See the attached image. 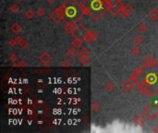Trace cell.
<instances>
[{"label": "cell", "mask_w": 158, "mask_h": 133, "mask_svg": "<svg viewBox=\"0 0 158 133\" xmlns=\"http://www.w3.org/2000/svg\"><path fill=\"white\" fill-rule=\"evenodd\" d=\"M64 16H65V8H64V6H62L50 13V19L57 24L64 19Z\"/></svg>", "instance_id": "1"}, {"label": "cell", "mask_w": 158, "mask_h": 133, "mask_svg": "<svg viewBox=\"0 0 158 133\" xmlns=\"http://www.w3.org/2000/svg\"><path fill=\"white\" fill-rule=\"evenodd\" d=\"M107 8L113 15H118L119 8L122 6V0H107Z\"/></svg>", "instance_id": "2"}, {"label": "cell", "mask_w": 158, "mask_h": 133, "mask_svg": "<svg viewBox=\"0 0 158 133\" xmlns=\"http://www.w3.org/2000/svg\"><path fill=\"white\" fill-rule=\"evenodd\" d=\"M144 114L147 115L150 119H154L158 115V106L152 103L144 108Z\"/></svg>", "instance_id": "3"}, {"label": "cell", "mask_w": 158, "mask_h": 133, "mask_svg": "<svg viewBox=\"0 0 158 133\" xmlns=\"http://www.w3.org/2000/svg\"><path fill=\"white\" fill-rule=\"evenodd\" d=\"M134 11V8L132 7L131 5L130 4H127V5H122L120 8H119V11H118V16H120L121 18H125L127 16H130L132 12Z\"/></svg>", "instance_id": "4"}, {"label": "cell", "mask_w": 158, "mask_h": 133, "mask_svg": "<svg viewBox=\"0 0 158 133\" xmlns=\"http://www.w3.org/2000/svg\"><path fill=\"white\" fill-rule=\"evenodd\" d=\"M83 38L87 43H92L98 38V34L95 31H87Z\"/></svg>", "instance_id": "5"}, {"label": "cell", "mask_w": 158, "mask_h": 133, "mask_svg": "<svg viewBox=\"0 0 158 133\" xmlns=\"http://www.w3.org/2000/svg\"><path fill=\"white\" fill-rule=\"evenodd\" d=\"M39 60L41 61V63H43L44 65L47 66V65H49V63L52 61V56L48 53V52L44 51L40 55Z\"/></svg>", "instance_id": "6"}, {"label": "cell", "mask_w": 158, "mask_h": 133, "mask_svg": "<svg viewBox=\"0 0 158 133\" xmlns=\"http://www.w3.org/2000/svg\"><path fill=\"white\" fill-rule=\"evenodd\" d=\"M121 88H122L123 91L126 92V94H130V92L134 88V82H132V80H130V79H128V80H126V82H124L122 83Z\"/></svg>", "instance_id": "7"}, {"label": "cell", "mask_w": 158, "mask_h": 133, "mask_svg": "<svg viewBox=\"0 0 158 133\" xmlns=\"http://www.w3.org/2000/svg\"><path fill=\"white\" fill-rule=\"evenodd\" d=\"M134 122L137 124L138 126H142L146 122V118L142 114H137L135 117H134Z\"/></svg>", "instance_id": "8"}, {"label": "cell", "mask_w": 158, "mask_h": 133, "mask_svg": "<svg viewBox=\"0 0 158 133\" xmlns=\"http://www.w3.org/2000/svg\"><path fill=\"white\" fill-rule=\"evenodd\" d=\"M64 30L68 34H74L77 31V27H76L73 23H67V24L64 26Z\"/></svg>", "instance_id": "9"}, {"label": "cell", "mask_w": 158, "mask_h": 133, "mask_svg": "<svg viewBox=\"0 0 158 133\" xmlns=\"http://www.w3.org/2000/svg\"><path fill=\"white\" fill-rule=\"evenodd\" d=\"M138 89L139 91L143 94H149V84H147L146 82H139L138 84Z\"/></svg>", "instance_id": "10"}, {"label": "cell", "mask_w": 158, "mask_h": 133, "mask_svg": "<svg viewBox=\"0 0 158 133\" xmlns=\"http://www.w3.org/2000/svg\"><path fill=\"white\" fill-rule=\"evenodd\" d=\"M143 64H144V66L146 68H148V67H151V66H156V62L153 58V56H152L151 55H149L143 59Z\"/></svg>", "instance_id": "11"}, {"label": "cell", "mask_w": 158, "mask_h": 133, "mask_svg": "<svg viewBox=\"0 0 158 133\" xmlns=\"http://www.w3.org/2000/svg\"><path fill=\"white\" fill-rule=\"evenodd\" d=\"M10 30H11V32H12L13 33L17 34V35H19V34L22 31V27H21V25L20 24L19 22H14L13 24L11 25Z\"/></svg>", "instance_id": "12"}, {"label": "cell", "mask_w": 158, "mask_h": 133, "mask_svg": "<svg viewBox=\"0 0 158 133\" xmlns=\"http://www.w3.org/2000/svg\"><path fill=\"white\" fill-rule=\"evenodd\" d=\"M67 55L70 57L71 59H76L78 57V56L80 55V52L78 51V49L74 48L73 46L71 48H69L68 51H67Z\"/></svg>", "instance_id": "13"}, {"label": "cell", "mask_w": 158, "mask_h": 133, "mask_svg": "<svg viewBox=\"0 0 158 133\" xmlns=\"http://www.w3.org/2000/svg\"><path fill=\"white\" fill-rule=\"evenodd\" d=\"M144 82H146L147 84H154L155 82H156V77H155V74H154V73H151V74H149L148 76H146V78H145V80H143Z\"/></svg>", "instance_id": "14"}, {"label": "cell", "mask_w": 158, "mask_h": 133, "mask_svg": "<svg viewBox=\"0 0 158 133\" xmlns=\"http://www.w3.org/2000/svg\"><path fill=\"white\" fill-rule=\"evenodd\" d=\"M148 17L153 21H157L158 20V9L157 8H153L148 13Z\"/></svg>", "instance_id": "15"}, {"label": "cell", "mask_w": 158, "mask_h": 133, "mask_svg": "<svg viewBox=\"0 0 158 133\" xmlns=\"http://www.w3.org/2000/svg\"><path fill=\"white\" fill-rule=\"evenodd\" d=\"M65 15H67L69 18H72V17H75L76 15V9L73 7H68L65 8Z\"/></svg>", "instance_id": "16"}, {"label": "cell", "mask_w": 158, "mask_h": 133, "mask_svg": "<svg viewBox=\"0 0 158 133\" xmlns=\"http://www.w3.org/2000/svg\"><path fill=\"white\" fill-rule=\"evenodd\" d=\"M81 44H83V40L80 39L79 37H75V39L72 41V46L76 49H79Z\"/></svg>", "instance_id": "17"}, {"label": "cell", "mask_w": 158, "mask_h": 133, "mask_svg": "<svg viewBox=\"0 0 158 133\" xmlns=\"http://www.w3.org/2000/svg\"><path fill=\"white\" fill-rule=\"evenodd\" d=\"M79 62L80 63L81 65L86 67L91 63V59L89 58V56H80V58L79 60Z\"/></svg>", "instance_id": "18"}, {"label": "cell", "mask_w": 158, "mask_h": 133, "mask_svg": "<svg viewBox=\"0 0 158 133\" xmlns=\"http://www.w3.org/2000/svg\"><path fill=\"white\" fill-rule=\"evenodd\" d=\"M24 16H25V18L27 19V20H32L33 18H34V16H35V13H34V11L32 10V9H27L26 11H25V13H24Z\"/></svg>", "instance_id": "19"}, {"label": "cell", "mask_w": 158, "mask_h": 133, "mask_svg": "<svg viewBox=\"0 0 158 133\" xmlns=\"http://www.w3.org/2000/svg\"><path fill=\"white\" fill-rule=\"evenodd\" d=\"M28 66V63L26 62V61H24V60H20V59H19V60H17L15 63H14V65H13V67L15 68H25V67H27Z\"/></svg>", "instance_id": "20"}, {"label": "cell", "mask_w": 158, "mask_h": 133, "mask_svg": "<svg viewBox=\"0 0 158 133\" xmlns=\"http://www.w3.org/2000/svg\"><path fill=\"white\" fill-rule=\"evenodd\" d=\"M133 42H134V44H135L136 45H138V46L139 45H142L143 44V37L140 36V35H137V36L134 37Z\"/></svg>", "instance_id": "21"}, {"label": "cell", "mask_w": 158, "mask_h": 133, "mask_svg": "<svg viewBox=\"0 0 158 133\" xmlns=\"http://www.w3.org/2000/svg\"><path fill=\"white\" fill-rule=\"evenodd\" d=\"M90 53H91V51L88 49L87 47H83V49L80 51V56H90Z\"/></svg>", "instance_id": "22"}, {"label": "cell", "mask_w": 158, "mask_h": 133, "mask_svg": "<svg viewBox=\"0 0 158 133\" xmlns=\"http://www.w3.org/2000/svg\"><path fill=\"white\" fill-rule=\"evenodd\" d=\"M139 30L142 32H146L149 30V27L146 25V23L142 22V23H140V24L139 25Z\"/></svg>", "instance_id": "23"}, {"label": "cell", "mask_w": 158, "mask_h": 133, "mask_svg": "<svg viewBox=\"0 0 158 133\" xmlns=\"http://www.w3.org/2000/svg\"><path fill=\"white\" fill-rule=\"evenodd\" d=\"M20 6L18 5V4H12L11 5V7H10V10H11V12H13V13H18L20 11Z\"/></svg>", "instance_id": "24"}, {"label": "cell", "mask_w": 158, "mask_h": 133, "mask_svg": "<svg viewBox=\"0 0 158 133\" xmlns=\"http://www.w3.org/2000/svg\"><path fill=\"white\" fill-rule=\"evenodd\" d=\"M100 108H101V105L98 102H93L92 103V109L93 111H98V110H100Z\"/></svg>", "instance_id": "25"}, {"label": "cell", "mask_w": 158, "mask_h": 133, "mask_svg": "<svg viewBox=\"0 0 158 133\" xmlns=\"http://www.w3.org/2000/svg\"><path fill=\"white\" fill-rule=\"evenodd\" d=\"M8 59H9V61H11V62L15 63L17 60H19V56H18V55H17V54H15V53H12V54H10V55H9V56H8Z\"/></svg>", "instance_id": "26"}, {"label": "cell", "mask_w": 158, "mask_h": 133, "mask_svg": "<svg viewBox=\"0 0 158 133\" xmlns=\"http://www.w3.org/2000/svg\"><path fill=\"white\" fill-rule=\"evenodd\" d=\"M105 89H107V91H113L115 90V85L113 82H107V85H105Z\"/></svg>", "instance_id": "27"}, {"label": "cell", "mask_w": 158, "mask_h": 133, "mask_svg": "<svg viewBox=\"0 0 158 133\" xmlns=\"http://www.w3.org/2000/svg\"><path fill=\"white\" fill-rule=\"evenodd\" d=\"M36 14H37L39 17H44V16H45V14H46V11H45V9H44V8H39L37 9V11H36Z\"/></svg>", "instance_id": "28"}, {"label": "cell", "mask_w": 158, "mask_h": 133, "mask_svg": "<svg viewBox=\"0 0 158 133\" xmlns=\"http://www.w3.org/2000/svg\"><path fill=\"white\" fill-rule=\"evenodd\" d=\"M131 53H132V55H133L134 56H140V49L139 47H134V48L131 50Z\"/></svg>", "instance_id": "29"}, {"label": "cell", "mask_w": 158, "mask_h": 133, "mask_svg": "<svg viewBox=\"0 0 158 133\" xmlns=\"http://www.w3.org/2000/svg\"><path fill=\"white\" fill-rule=\"evenodd\" d=\"M20 46L21 48H23V49H26V48H28L29 47V42L27 41V40H23V41L20 44Z\"/></svg>", "instance_id": "30"}, {"label": "cell", "mask_w": 158, "mask_h": 133, "mask_svg": "<svg viewBox=\"0 0 158 133\" xmlns=\"http://www.w3.org/2000/svg\"><path fill=\"white\" fill-rule=\"evenodd\" d=\"M61 66L63 68H69L70 66H71V62H70L69 60H68V59H65V60H63Z\"/></svg>", "instance_id": "31"}, {"label": "cell", "mask_w": 158, "mask_h": 133, "mask_svg": "<svg viewBox=\"0 0 158 133\" xmlns=\"http://www.w3.org/2000/svg\"><path fill=\"white\" fill-rule=\"evenodd\" d=\"M146 68L145 66H144V67H142V68H136V69H135V71H134V73L137 74L138 76H140V75L143 72V70H144V68Z\"/></svg>", "instance_id": "32"}, {"label": "cell", "mask_w": 158, "mask_h": 133, "mask_svg": "<svg viewBox=\"0 0 158 133\" xmlns=\"http://www.w3.org/2000/svg\"><path fill=\"white\" fill-rule=\"evenodd\" d=\"M138 78H139L138 75L134 73V74H132L131 76L130 77V80H132L133 82H138Z\"/></svg>", "instance_id": "33"}, {"label": "cell", "mask_w": 158, "mask_h": 133, "mask_svg": "<svg viewBox=\"0 0 158 133\" xmlns=\"http://www.w3.org/2000/svg\"><path fill=\"white\" fill-rule=\"evenodd\" d=\"M8 44L11 46V47H14V46H16L18 44H17V42H16L15 38H13V39H10L9 41H8Z\"/></svg>", "instance_id": "34"}, {"label": "cell", "mask_w": 158, "mask_h": 133, "mask_svg": "<svg viewBox=\"0 0 158 133\" xmlns=\"http://www.w3.org/2000/svg\"><path fill=\"white\" fill-rule=\"evenodd\" d=\"M44 82H36V87L38 88V89H40V90H42V89H44Z\"/></svg>", "instance_id": "35"}, {"label": "cell", "mask_w": 158, "mask_h": 133, "mask_svg": "<svg viewBox=\"0 0 158 133\" xmlns=\"http://www.w3.org/2000/svg\"><path fill=\"white\" fill-rule=\"evenodd\" d=\"M46 1H47V3H48V4L52 5V4H54V3L56 2V0H46Z\"/></svg>", "instance_id": "36"}, {"label": "cell", "mask_w": 158, "mask_h": 133, "mask_svg": "<svg viewBox=\"0 0 158 133\" xmlns=\"http://www.w3.org/2000/svg\"><path fill=\"white\" fill-rule=\"evenodd\" d=\"M18 1H20V2H21V1H23V0H18Z\"/></svg>", "instance_id": "37"}]
</instances>
